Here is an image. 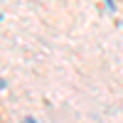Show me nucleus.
Wrapping results in <instances>:
<instances>
[{
	"label": "nucleus",
	"mask_w": 123,
	"mask_h": 123,
	"mask_svg": "<svg viewBox=\"0 0 123 123\" xmlns=\"http://www.w3.org/2000/svg\"><path fill=\"white\" fill-rule=\"evenodd\" d=\"M22 123H37V121H35V118H25Z\"/></svg>",
	"instance_id": "obj_1"
}]
</instances>
